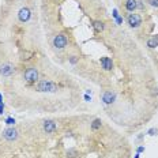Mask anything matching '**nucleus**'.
<instances>
[{
    "instance_id": "a211bd4d",
    "label": "nucleus",
    "mask_w": 158,
    "mask_h": 158,
    "mask_svg": "<svg viewBox=\"0 0 158 158\" xmlns=\"http://www.w3.org/2000/svg\"><path fill=\"white\" fill-rule=\"evenodd\" d=\"M149 3H150V6H153V7H158V0H149Z\"/></svg>"
},
{
    "instance_id": "39448f33",
    "label": "nucleus",
    "mask_w": 158,
    "mask_h": 158,
    "mask_svg": "<svg viewBox=\"0 0 158 158\" xmlns=\"http://www.w3.org/2000/svg\"><path fill=\"white\" fill-rule=\"evenodd\" d=\"M18 18H19L21 22H27L30 19V10L27 7H22L18 11Z\"/></svg>"
},
{
    "instance_id": "9b49d317",
    "label": "nucleus",
    "mask_w": 158,
    "mask_h": 158,
    "mask_svg": "<svg viewBox=\"0 0 158 158\" xmlns=\"http://www.w3.org/2000/svg\"><path fill=\"white\" fill-rule=\"evenodd\" d=\"M126 8L128 11H131V12H133V11L138 8V1L136 0H127L126 1Z\"/></svg>"
},
{
    "instance_id": "4468645a",
    "label": "nucleus",
    "mask_w": 158,
    "mask_h": 158,
    "mask_svg": "<svg viewBox=\"0 0 158 158\" xmlns=\"http://www.w3.org/2000/svg\"><path fill=\"white\" fill-rule=\"evenodd\" d=\"M113 17H115V19H116V22L119 23V25H120V23H123V18L119 15V11H117L116 8L113 10Z\"/></svg>"
},
{
    "instance_id": "f03ea898",
    "label": "nucleus",
    "mask_w": 158,
    "mask_h": 158,
    "mask_svg": "<svg viewBox=\"0 0 158 158\" xmlns=\"http://www.w3.org/2000/svg\"><path fill=\"white\" fill-rule=\"evenodd\" d=\"M25 79L29 83H34V82L38 81V71L35 68H29L25 72Z\"/></svg>"
},
{
    "instance_id": "2eb2a0df",
    "label": "nucleus",
    "mask_w": 158,
    "mask_h": 158,
    "mask_svg": "<svg viewBox=\"0 0 158 158\" xmlns=\"http://www.w3.org/2000/svg\"><path fill=\"white\" fill-rule=\"evenodd\" d=\"M100 127H101V120H98V119H95L94 121H93V124H92V130H98Z\"/></svg>"
},
{
    "instance_id": "393cba45",
    "label": "nucleus",
    "mask_w": 158,
    "mask_h": 158,
    "mask_svg": "<svg viewBox=\"0 0 158 158\" xmlns=\"http://www.w3.org/2000/svg\"><path fill=\"white\" fill-rule=\"evenodd\" d=\"M133 158H139V153H138V154L135 155V157H133Z\"/></svg>"
},
{
    "instance_id": "6ab92c4d",
    "label": "nucleus",
    "mask_w": 158,
    "mask_h": 158,
    "mask_svg": "<svg viewBox=\"0 0 158 158\" xmlns=\"http://www.w3.org/2000/svg\"><path fill=\"white\" fill-rule=\"evenodd\" d=\"M157 133H158V130H155V128L149 130V135H151V136H153V135H157Z\"/></svg>"
},
{
    "instance_id": "dca6fc26",
    "label": "nucleus",
    "mask_w": 158,
    "mask_h": 158,
    "mask_svg": "<svg viewBox=\"0 0 158 158\" xmlns=\"http://www.w3.org/2000/svg\"><path fill=\"white\" fill-rule=\"evenodd\" d=\"M76 155H78V151L74 150V149H72V150H68V151H67V158H75Z\"/></svg>"
},
{
    "instance_id": "aec40b11",
    "label": "nucleus",
    "mask_w": 158,
    "mask_h": 158,
    "mask_svg": "<svg viewBox=\"0 0 158 158\" xmlns=\"http://www.w3.org/2000/svg\"><path fill=\"white\" fill-rule=\"evenodd\" d=\"M70 61H71V63H72V64H75V63H76V61H78V59H76V57H75V56H72V57H71V60H70Z\"/></svg>"
},
{
    "instance_id": "0eeeda50",
    "label": "nucleus",
    "mask_w": 158,
    "mask_h": 158,
    "mask_svg": "<svg viewBox=\"0 0 158 158\" xmlns=\"http://www.w3.org/2000/svg\"><path fill=\"white\" fill-rule=\"evenodd\" d=\"M101 66L105 71H110L113 68L112 59H109V57H101Z\"/></svg>"
},
{
    "instance_id": "7ed1b4c3",
    "label": "nucleus",
    "mask_w": 158,
    "mask_h": 158,
    "mask_svg": "<svg viewBox=\"0 0 158 158\" xmlns=\"http://www.w3.org/2000/svg\"><path fill=\"white\" fill-rule=\"evenodd\" d=\"M127 21H128V25L131 27H139L142 25V18L138 14H130L128 18H127Z\"/></svg>"
},
{
    "instance_id": "9d476101",
    "label": "nucleus",
    "mask_w": 158,
    "mask_h": 158,
    "mask_svg": "<svg viewBox=\"0 0 158 158\" xmlns=\"http://www.w3.org/2000/svg\"><path fill=\"white\" fill-rule=\"evenodd\" d=\"M44 130H45L46 132H53V131L56 130V124H55V121H52V120H46L45 123H44Z\"/></svg>"
},
{
    "instance_id": "20e7f679",
    "label": "nucleus",
    "mask_w": 158,
    "mask_h": 158,
    "mask_svg": "<svg viewBox=\"0 0 158 158\" xmlns=\"http://www.w3.org/2000/svg\"><path fill=\"white\" fill-rule=\"evenodd\" d=\"M67 42H68V40H67L66 35L59 34L55 37V40H53V45L56 46V48H59V49H63L64 46H67Z\"/></svg>"
},
{
    "instance_id": "6e6552de",
    "label": "nucleus",
    "mask_w": 158,
    "mask_h": 158,
    "mask_svg": "<svg viewBox=\"0 0 158 158\" xmlns=\"http://www.w3.org/2000/svg\"><path fill=\"white\" fill-rule=\"evenodd\" d=\"M12 72H14V68H12L11 64H4V66H1V68H0V74L4 75V76H8V75H11Z\"/></svg>"
},
{
    "instance_id": "412c9836",
    "label": "nucleus",
    "mask_w": 158,
    "mask_h": 158,
    "mask_svg": "<svg viewBox=\"0 0 158 158\" xmlns=\"http://www.w3.org/2000/svg\"><path fill=\"white\" fill-rule=\"evenodd\" d=\"M142 151H144V147H143V146H141V147H138V153H142Z\"/></svg>"
},
{
    "instance_id": "b1692460",
    "label": "nucleus",
    "mask_w": 158,
    "mask_h": 158,
    "mask_svg": "<svg viewBox=\"0 0 158 158\" xmlns=\"http://www.w3.org/2000/svg\"><path fill=\"white\" fill-rule=\"evenodd\" d=\"M0 104L3 105V97H1V94H0Z\"/></svg>"
},
{
    "instance_id": "1a4fd4ad",
    "label": "nucleus",
    "mask_w": 158,
    "mask_h": 158,
    "mask_svg": "<svg viewBox=\"0 0 158 158\" xmlns=\"http://www.w3.org/2000/svg\"><path fill=\"white\" fill-rule=\"evenodd\" d=\"M115 98H116V95H115V93H112V92H106V93H104V95H102V101L105 102V104H112V102L115 101Z\"/></svg>"
},
{
    "instance_id": "5701e85b",
    "label": "nucleus",
    "mask_w": 158,
    "mask_h": 158,
    "mask_svg": "<svg viewBox=\"0 0 158 158\" xmlns=\"http://www.w3.org/2000/svg\"><path fill=\"white\" fill-rule=\"evenodd\" d=\"M84 100H86V101H90V97H89V95L86 94V95H84Z\"/></svg>"
},
{
    "instance_id": "4be33fe9",
    "label": "nucleus",
    "mask_w": 158,
    "mask_h": 158,
    "mask_svg": "<svg viewBox=\"0 0 158 158\" xmlns=\"http://www.w3.org/2000/svg\"><path fill=\"white\" fill-rule=\"evenodd\" d=\"M3 109H4V105H1V104H0V113H3Z\"/></svg>"
},
{
    "instance_id": "423d86ee",
    "label": "nucleus",
    "mask_w": 158,
    "mask_h": 158,
    "mask_svg": "<svg viewBox=\"0 0 158 158\" xmlns=\"http://www.w3.org/2000/svg\"><path fill=\"white\" fill-rule=\"evenodd\" d=\"M3 135L7 141H15L18 138V131L15 130V128H7V130L3 132Z\"/></svg>"
},
{
    "instance_id": "ddd939ff",
    "label": "nucleus",
    "mask_w": 158,
    "mask_h": 158,
    "mask_svg": "<svg viewBox=\"0 0 158 158\" xmlns=\"http://www.w3.org/2000/svg\"><path fill=\"white\" fill-rule=\"evenodd\" d=\"M93 26H94V30L97 33H101L102 30H104V23L100 22V21H94L93 22Z\"/></svg>"
},
{
    "instance_id": "f3484780",
    "label": "nucleus",
    "mask_w": 158,
    "mask_h": 158,
    "mask_svg": "<svg viewBox=\"0 0 158 158\" xmlns=\"http://www.w3.org/2000/svg\"><path fill=\"white\" fill-rule=\"evenodd\" d=\"M6 124H8V126H12V124H15V120L12 119V117H8V119L6 120Z\"/></svg>"
},
{
    "instance_id": "f8f14e48",
    "label": "nucleus",
    "mask_w": 158,
    "mask_h": 158,
    "mask_svg": "<svg viewBox=\"0 0 158 158\" xmlns=\"http://www.w3.org/2000/svg\"><path fill=\"white\" fill-rule=\"evenodd\" d=\"M147 46L149 48H155V46H158V35H154V37H151V38L149 40Z\"/></svg>"
},
{
    "instance_id": "f257e3e1",
    "label": "nucleus",
    "mask_w": 158,
    "mask_h": 158,
    "mask_svg": "<svg viewBox=\"0 0 158 158\" xmlns=\"http://www.w3.org/2000/svg\"><path fill=\"white\" fill-rule=\"evenodd\" d=\"M37 90L41 93H55L57 92L56 83H53L52 81H40L37 83Z\"/></svg>"
}]
</instances>
